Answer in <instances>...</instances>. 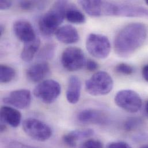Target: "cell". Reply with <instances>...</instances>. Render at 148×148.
Returning <instances> with one entry per match:
<instances>
[{
  "instance_id": "1",
  "label": "cell",
  "mask_w": 148,
  "mask_h": 148,
  "mask_svg": "<svg viewBox=\"0 0 148 148\" xmlns=\"http://www.w3.org/2000/svg\"><path fill=\"white\" fill-rule=\"evenodd\" d=\"M148 28L143 23H130L122 28L114 40V50L116 55L126 58L132 55L145 42Z\"/></svg>"
},
{
  "instance_id": "2",
  "label": "cell",
  "mask_w": 148,
  "mask_h": 148,
  "mask_svg": "<svg viewBox=\"0 0 148 148\" xmlns=\"http://www.w3.org/2000/svg\"><path fill=\"white\" fill-rule=\"evenodd\" d=\"M69 5L66 1H58L39 20V28L46 36L55 34L65 18L66 11Z\"/></svg>"
},
{
  "instance_id": "3",
  "label": "cell",
  "mask_w": 148,
  "mask_h": 148,
  "mask_svg": "<svg viewBox=\"0 0 148 148\" xmlns=\"http://www.w3.org/2000/svg\"><path fill=\"white\" fill-rule=\"evenodd\" d=\"M114 81L111 76L104 71H99L93 74L85 82V90L93 96L108 95L112 90Z\"/></svg>"
},
{
  "instance_id": "4",
  "label": "cell",
  "mask_w": 148,
  "mask_h": 148,
  "mask_svg": "<svg viewBox=\"0 0 148 148\" xmlns=\"http://www.w3.org/2000/svg\"><path fill=\"white\" fill-rule=\"evenodd\" d=\"M86 48L93 57L101 60L106 59L110 55L111 43L106 36L92 33L86 39Z\"/></svg>"
},
{
  "instance_id": "5",
  "label": "cell",
  "mask_w": 148,
  "mask_h": 148,
  "mask_svg": "<svg viewBox=\"0 0 148 148\" xmlns=\"http://www.w3.org/2000/svg\"><path fill=\"white\" fill-rule=\"evenodd\" d=\"M23 129L28 137L40 142L47 141L53 134L52 129L48 125L32 118L24 120L23 123Z\"/></svg>"
},
{
  "instance_id": "6",
  "label": "cell",
  "mask_w": 148,
  "mask_h": 148,
  "mask_svg": "<svg viewBox=\"0 0 148 148\" xmlns=\"http://www.w3.org/2000/svg\"><path fill=\"white\" fill-rule=\"evenodd\" d=\"M61 86L54 79H46L38 84L34 90V96L45 104L54 103L60 96Z\"/></svg>"
},
{
  "instance_id": "7",
  "label": "cell",
  "mask_w": 148,
  "mask_h": 148,
  "mask_svg": "<svg viewBox=\"0 0 148 148\" xmlns=\"http://www.w3.org/2000/svg\"><path fill=\"white\" fill-rule=\"evenodd\" d=\"M114 101L119 108L130 113L137 112L143 106L140 96L136 92L130 89L119 91L115 96Z\"/></svg>"
},
{
  "instance_id": "8",
  "label": "cell",
  "mask_w": 148,
  "mask_h": 148,
  "mask_svg": "<svg viewBox=\"0 0 148 148\" xmlns=\"http://www.w3.org/2000/svg\"><path fill=\"white\" fill-rule=\"evenodd\" d=\"M86 61L83 51L77 47H69L62 53L61 64L69 72H76L85 65Z\"/></svg>"
},
{
  "instance_id": "9",
  "label": "cell",
  "mask_w": 148,
  "mask_h": 148,
  "mask_svg": "<svg viewBox=\"0 0 148 148\" xmlns=\"http://www.w3.org/2000/svg\"><path fill=\"white\" fill-rule=\"evenodd\" d=\"M31 93L28 89H21L11 92L3 97L4 103L16 109H25L31 103Z\"/></svg>"
},
{
  "instance_id": "10",
  "label": "cell",
  "mask_w": 148,
  "mask_h": 148,
  "mask_svg": "<svg viewBox=\"0 0 148 148\" xmlns=\"http://www.w3.org/2000/svg\"><path fill=\"white\" fill-rule=\"evenodd\" d=\"M77 119L84 124L99 125H107L109 122L108 116L104 112L95 109H86L81 111L77 115Z\"/></svg>"
},
{
  "instance_id": "11",
  "label": "cell",
  "mask_w": 148,
  "mask_h": 148,
  "mask_svg": "<svg viewBox=\"0 0 148 148\" xmlns=\"http://www.w3.org/2000/svg\"><path fill=\"white\" fill-rule=\"evenodd\" d=\"M13 31L16 36L24 43L32 42L37 38L34 27L27 20L16 21L13 24Z\"/></svg>"
},
{
  "instance_id": "12",
  "label": "cell",
  "mask_w": 148,
  "mask_h": 148,
  "mask_svg": "<svg viewBox=\"0 0 148 148\" xmlns=\"http://www.w3.org/2000/svg\"><path fill=\"white\" fill-rule=\"evenodd\" d=\"M114 16L148 17V10L136 5L115 3Z\"/></svg>"
},
{
  "instance_id": "13",
  "label": "cell",
  "mask_w": 148,
  "mask_h": 148,
  "mask_svg": "<svg viewBox=\"0 0 148 148\" xmlns=\"http://www.w3.org/2000/svg\"><path fill=\"white\" fill-rule=\"evenodd\" d=\"M50 73L49 64L45 61L40 62L29 67L26 71L27 79L32 82H40Z\"/></svg>"
},
{
  "instance_id": "14",
  "label": "cell",
  "mask_w": 148,
  "mask_h": 148,
  "mask_svg": "<svg viewBox=\"0 0 148 148\" xmlns=\"http://www.w3.org/2000/svg\"><path fill=\"white\" fill-rule=\"evenodd\" d=\"M1 122L16 128L18 127L21 121V112L16 108L9 106H2L0 110Z\"/></svg>"
},
{
  "instance_id": "15",
  "label": "cell",
  "mask_w": 148,
  "mask_h": 148,
  "mask_svg": "<svg viewBox=\"0 0 148 148\" xmlns=\"http://www.w3.org/2000/svg\"><path fill=\"white\" fill-rule=\"evenodd\" d=\"M58 40L66 45L74 44L78 42L79 36L76 28L71 25L60 27L55 33Z\"/></svg>"
},
{
  "instance_id": "16",
  "label": "cell",
  "mask_w": 148,
  "mask_h": 148,
  "mask_svg": "<svg viewBox=\"0 0 148 148\" xmlns=\"http://www.w3.org/2000/svg\"><path fill=\"white\" fill-rule=\"evenodd\" d=\"M81 82L79 78L75 75L71 76L68 81L66 90V99L72 104L78 103L81 96Z\"/></svg>"
},
{
  "instance_id": "17",
  "label": "cell",
  "mask_w": 148,
  "mask_h": 148,
  "mask_svg": "<svg viewBox=\"0 0 148 148\" xmlns=\"http://www.w3.org/2000/svg\"><path fill=\"white\" fill-rule=\"evenodd\" d=\"M93 130L91 129L72 130L65 134L62 138L64 142L69 147L74 148L77 141L81 139L88 138L94 134Z\"/></svg>"
},
{
  "instance_id": "18",
  "label": "cell",
  "mask_w": 148,
  "mask_h": 148,
  "mask_svg": "<svg viewBox=\"0 0 148 148\" xmlns=\"http://www.w3.org/2000/svg\"><path fill=\"white\" fill-rule=\"evenodd\" d=\"M40 43V40L38 37L32 42L24 43L20 54L21 60L26 62H31L39 51Z\"/></svg>"
},
{
  "instance_id": "19",
  "label": "cell",
  "mask_w": 148,
  "mask_h": 148,
  "mask_svg": "<svg viewBox=\"0 0 148 148\" xmlns=\"http://www.w3.org/2000/svg\"><path fill=\"white\" fill-rule=\"evenodd\" d=\"M78 3L81 5L84 11L90 16L98 17L102 16L103 1H79Z\"/></svg>"
},
{
  "instance_id": "20",
  "label": "cell",
  "mask_w": 148,
  "mask_h": 148,
  "mask_svg": "<svg viewBox=\"0 0 148 148\" xmlns=\"http://www.w3.org/2000/svg\"><path fill=\"white\" fill-rule=\"evenodd\" d=\"M65 18L69 22L75 24H84L86 21V17L84 13L77 7L74 5H70V4L66 11Z\"/></svg>"
},
{
  "instance_id": "21",
  "label": "cell",
  "mask_w": 148,
  "mask_h": 148,
  "mask_svg": "<svg viewBox=\"0 0 148 148\" xmlns=\"http://www.w3.org/2000/svg\"><path fill=\"white\" fill-rule=\"evenodd\" d=\"M16 76L15 70L6 65L0 66V82L2 84H6L11 82Z\"/></svg>"
},
{
  "instance_id": "22",
  "label": "cell",
  "mask_w": 148,
  "mask_h": 148,
  "mask_svg": "<svg viewBox=\"0 0 148 148\" xmlns=\"http://www.w3.org/2000/svg\"><path fill=\"white\" fill-rule=\"evenodd\" d=\"M56 49V46L55 44L51 43L46 44L39 51L38 56L40 59L45 60H50L54 57Z\"/></svg>"
},
{
  "instance_id": "23",
  "label": "cell",
  "mask_w": 148,
  "mask_h": 148,
  "mask_svg": "<svg viewBox=\"0 0 148 148\" xmlns=\"http://www.w3.org/2000/svg\"><path fill=\"white\" fill-rule=\"evenodd\" d=\"M143 121L141 118L133 117L127 119L124 123V128L126 131H133L142 126Z\"/></svg>"
},
{
  "instance_id": "24",
  "label": "cell",
  "mask_w": 148,
  "mask_h": 148,
  "mask_svg": "<svg viewBox=\"0 0 148 148\" xmlns=\"http://www.w3.org/2000/svg\"><path fill=\"white\" fill-rule=\"evenodd\" d=\"M20 8L23 10H32L36 8H40L43 6V2L36 1H21L18 3Z\"/></svg>"
},
{
  "instance_id": "25",
  "label": "cell",
  "mask_w": 148,
  "mask_h": 148,
  "mask_svg": "<svg viewBox=\"0 0 148 148\" xmlns=\"http://www.w3.org/2000/svg\"><path fill=\"white\" fill-rule=\"evenodd\" d=\"M115 71L119 74L129 75L134 73V69L130 65L125 63H121L116 65L115 67Z\"/></svg>"
},
{
  "instance_id": "26",
  "label": "cell",
  "mask_w": 148,
  "mask_h": 148,
  "mask_svg": "<svg viewBox=\"0 0 148 148\" xmlns=\"http://www.w3.org/2000/svg\"><path fill=\"white\" fill-rule=\"evenodd\" d=\"M6 148H43L35 146L29 145L28 144H25L22 143L21 142L15 141V140H10L8 141L6 144Z\"/></svg>"
},
{
  "instance_id": "27",
  "label": "cell",
  "mask_w": 148,
  "mask_h": 148,
  "mask_svg": "<svg viewBox=\"0 0 148 148\" xmlns=\"http://www.w3.org/2000/svg\"><path fill=\"white\" fill-rule=\"evenodd\" d=\"M82 148H103V145L99 140L89 139L84 143Z\"/></svg>"
},
{
  "instance_id": "28",
  "label": "cell",
  "mask_w": 148,
  "mask_h": 148,
  "mask_svg": "<svg viewBox=\"0 0 148 148\" xmlns=\"http://www.w3.org/2000/svg\"><path fill=\"white\" fill-rule=\"evenodd\" d=\"M85 66L86 69L89 72H94L99 68L98 64L91 59H89L86 61Z\"/></svg>"
},
{
  "instance_id": "29",
  "label": "cell",
  "mask_w": 148,
  "mask_h": 148,
  "mask_svg": "<svg viewBox=\"0 0 148 148\" xmlns=\"http://www.w3.org/2000/svg\"><path fill=\"white\" fill-rule=\"evenodd\" d=\"M108 148H132L127 143L123 141H117L110 143Z\"/></svg>"
},
{
  "instance_id": "30",
  "label": "cell",
  "mask_w": 148,
  "mask_h": 148,
  "mask_svg": "<svg viewBox=\"0 0 148 148\" xmlns=\"http://www.w3.org/2000/svg\"><path fill=\"white\" fill-rule=\"evenodd\" d=\"M12 5V2L11 1H0V9L2 10L9 9Z\"/></svg>"
},
{
  "instance_id": "31",
  "label": "cell",
  "mask_w": 148,
  "mask_h": 148,
  "mask_svg": "<svg viewBox=\"0 0 148 148\" xmlns=\"http://www.w3.org/2000/svg\"><path fill=\"white\" fill-rule=\"evenodd\" d=\"M142 74H143V76L144 78L148 82V65H145L143 68V71H142Z\"/></svg>"
},
{
  "instance_id": "32",
  "label": "cell",
  "mask_w": 148,
  "mask_h": 148,
  "mask_svg": "<svg viewBox=\"0 0 148 148\" xmlns=\"http://www.w3.org/2000/svg\"><path fill=\"white\" fill-rule=\"evenodd\" d=\"M6 129V125L3 122H1V132L2 133L5 132Z\"/></svg>"
},
{
  "instance_id": "33",
  "label": "cell",
  "mask_w": 148,
  "mask_h": 148,
  "mask_svg": "<svg viewBox=\"0 0 148 148\" xmlns=\"http://www.w3.org/2000/svg\"><path fill=\"white\" fill-rule=\"evenodd\" d=\"M5 27L3 25H1L0 26V36H2L5 32Z\"/></svg>"
},
{
  "instance_id": "34",
  "label": "cell",
  "mask_w": 148,
  "mask_h": 148,
  "mask_svg": "<svg viewBox=\"0 0 148 148\" xmlns=\"http://www.w3.org/2000/svg\"><path fill=\"white\" fill-rule=\"evenodd\" d=\"M145 111L147 114L148 115V101L147 102L146 104H145Z\"/></svg>"
},
{
  "instance_id": "35",
  "label": "cell",
  "mask_w": 148,
  "mask_h": 148,
  "mask_svg": "<svg viewBox=\"0 0 148 148\" xmlns=\"http://www.w3.org/2000/svg\"><path fill=\"white\" fill-rule=\"evenodd\" d=\"M142 148H148V145H147V146H144V147H143Z\"/></svg>"
},
{
  "instance_id": "36",
  "label": "cell",
  "mask_w": 148,
  "mask_h": 148,
  "mask_svg": "<svg viewBox=\"0 0 148 148\" xmlns=\"http://www.w3.org/2000/svg\"><path fill=\"white\" fill-rule=\"evenodd\" d=\"M145 3L148 6V0H147V1H145Z\"/></svg>"
}]
</instances>
